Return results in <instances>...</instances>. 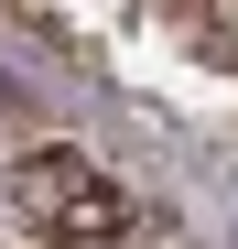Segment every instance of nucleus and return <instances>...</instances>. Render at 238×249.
<instances>
[{
  "label": "nucleus",
  "mask_w": 238,
  "mask_h": 249,
  "mask_svg": "<svg viewBox=\"0 0 238 249\" xmlns=\"http://www.w3.org/2000/svg\"><path fill=\"white\" fill-rule=\"evenodd\" d=\"M11 206H22V228H44L54 249H119V238H130L119 174L98 152H76V141H33L11 162Z\"/></svg>",
  "instance_id": "obj_1"
}]
</instances>
